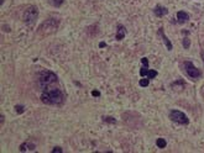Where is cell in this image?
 Masks as SVG:
<instances>
[{
	"mask_svg": "<svg viewBox=\"0 0 204 153\" xmlns=\"http://www.w3.org/2000/svg\"><path fill=\"white\" fill-rule=\"evenodd\" d=\"M189 20V15L186 12V11H178L177 12V21L179 24H184Z\"/></svg>",
	"mask_w": 204,
	"mask_h": 153,
	"instance_id": "obj_9",
	"label": "cell"
},
{
	"mask_svg": "<svg viewBox=\"0 0 204 153\" xmlns=\"http://www.w3.org/2000/svg\"><path fill=\"white\" fill-rule=\"evenodd\" d=\"M147 73H149V69H147V67H142V68L140 69V75L145 77V75H147Z\"/></svg>",
	"mask_w": 204,
	"mask_h": 153,
	"instance_id": "obj_17",
	"label": "cell"
},
{
	"mask_svg": "<svg viewBox=\"0 0 204 153\" xmlns=\"http://www.w3.org/2000/svg\"><path fill=\"white\" fill-rule=\"evenodd\" d=\"M156 75H157V72H156V70L149 69V73H147V77H149V78H156Z\"/></svg>",
	"mask_w": 204,
	"mask_h": 153,
	"instance_id": "obj_16",
	"label": "cell"
},
{
	"mask_svg": "<svg viewBox=\"0 0 204 153\" xmlns=\"http://www.w3.org/2000/svg\"><path fill=\"white\" fill-rule=\"evenodd\" d=\"M140 85L141 87H147L149 85V79H141L140 80Z\"/></svg>",
	"mask_w": 204,
	"mask_h": 153,
	"instance_id": "obj_19",
	"label": "cell"
},
{
	"mask_svg": "<svg viewBox=\"0 0 204 153\" xmlns=\"http://www.w3.org/2000/svg\"><path fill=\"white\" fill-rule=\"evenodd\" d=\"M183 64H184V70H186L187 75H188L191 79H198V78L202 77L201 70H199L197 67H194V64H193L192 62H188V61H187V62H184Z\"/></svg>",
	"mask_w": 204,
	"mask_h": 153,
	"instance_id": "obj_6",
	"label": "cell"
},
{
	"mask_svg": "<svg viewBox=\"0 0 204 153\" xmlns=\"http://www.w3.org/2000/svg\"><path fill=\"white\" fill-rule=\"evenodd\" d=\"M58 29V20L54 19H49L46 21H44L41 24V26L39 27V34L42 35H51L56 30Z\"/></svg>",
	"mask_w": 204,
	"mask_h": 153,
	"instance_id": "obj_3",
	"label": "cell"
},
{
	"mask_svg": "<svg viewBox=\"0 0 204 153\" xmlns=\"http://www.w3.org/2000/svg\"><path fill=\"white\" fill-rule=\"evenodd\" d=\"M36 148V143H32V142H24L21 143L20 146V152H26V151H34Z\"/></svg>",
	"mask_w": 204,
	"mask_h": 153,
	"instance_id": "obj_7",
	"label": "cell"
},
{
	"mask_svg": "<svg viewBox=\"0 0 204 153\" xmlns=\"http://www.w3.org/2000/svg\"><path fill=\"white\" fill-rule=\"evenodd\" d=\"M156 145H157V147H158V148H165V147L167 146V142H166V140H165V138H157Z\"/></svg>",
	"mask_w": 204,
	"mask_h": 153,
	"instance_id": "obj_12",
	"label": "cell"
},
{
	"mask_svg": "<svg viewBox=\"0 0 204 153\" xmlns=\"http://www.w3.org/2000/svg\"><path fill=\"white\" fill-rule=\"evenodd\" d=\"M64 100V95L59 89H46L41 94V101L47 105H61Z\"/></svg>",
	"mask_w": 204,
	"mask_h": 153,
	"instance_id": "obj_1",
	"label": "cell"
},
{
	"mask_svg": "<svg viewBox=\"0 0 204 153\" xmlns=\"http://www.w3.org/2000/svg\"><path fill=\"white\" fill-rule=\"evenodd\" d=\"M103 121L106 124H116V120L114 117H110V116H103Z\"/></svg>",
	"mask_w": 204,
	"mask_h": 153,
	"instance_id": "obj_13",
	"label": "cell"
},
{
	"mask_svg": "<svg viewBox=\"0 0 204 153\" xmlns=\"http://www.w3.org/2000/svg\"><path fill=\"white\" fill-rule=\"evenodd\" d=\"M57 80H58L57 75L51 70H42L37 77L39 87L41 89H49L50 87L57 83Z\"/></svg>",
	"mask_w": 204,
	"mask_h": 153,
	"instance_id": "obj_2",
	"label": "cell"
},
{
	"mask_svg": "<svg viewBox=\"0 0 204 153\" xmlns=\"http://www.w3.org/2000/svg\"><path fill=\"white\" fill-rule=\"evenodd\" d=\"M189 43H191V41L188 40V37H186V38L183 40V47H184V48H189Z\"/></svg>",
	"mask_w": 204,
	"mask_h": 153,
	"instance_id": "obj_18",
	"label": "cell"
},
{
	"mask_svg": "<svg viewBox=\"0 0 204 153\" xmlns=\"http://www.w3.org/2000/svg\"><path fill=\"white\" fill-rule=\"evenodd\" d=\"M141 63L144 64V67H149V59H147L146 57H144V58H141Z\"/></svg>",
	"mask_w": 204,
	"mask_h": 153,
	"instance_id": "obj_20",
	"label": "cell"
},
{
	"mask_svg": "<svg viewBox=\"0 0 204 153\" xmlns=\"http://www.w3.org/2000/svg\"><path fill=\"white\" fill-rule=\"evenodd\" d=\"M99 46H100V47H105V42H100V43H99Z\"/></svg>",
	"mask_w": 204,
	"mask_h": 153,
	"instance_id": "obj_23",
	"label": "cell"
},
{
	"mask_svg": "<svg viewBox=\"0 0 204 153\" xmlns=\"http://www.w3.org/2000/svg\"><path fill=\"white\" fill-rule=\"evenodd\" d=\"M49 1L51 2L53 6H61V5L63 4L64 0H49Z\"/></svg>",
	"mask_w": 204,
	"mask_h": 153,
	"instance_id": "obj_15",
	"label": "cell"
},
{
	"mask_svg": "<svg viewBox=\"0 0 204 153\" xmlns=\"http://www.w3.org/2000/svg\"><path fill=\"white\" fill-rule=\"evenodd\" d=\"M15 111H16V114H24V111H25L24 105H16L15 106Z\"/></svg>",
	"mask_w": 204,
	"mask_h": 153,
	"instance_id": "obj_14",
	"label": "cell"
},
{
	"mask_svg": "<svg viewBox=\"0 0 204 153\" xmlns=\"http://www.w3.org/2000/svg\"><path fill=\"white\" fill-rule=\"evenodd\" d=\"M125 35H126V29H125V26H124V25H118V31H116V40H118V41L123 40V38L125 37Z\"/></svg>",
	"mask_w": 204,
	"mask_h": 153,
	"instance_id": "obj_10",
	"label": "cell"
},
{
	"mask_svg": "<svg viewBox=\"0 0 204 153\" xmlns=\"http://www.w3.org/2000/svg\"><path fill=\"white\" fill-rule=\"evenodd\" d=\"M153 12H155V15H156V16L162 17V16H165V15H167V14H168V10H167V7H165V6L157 5V6L155 7Z\"/></svg>",
	"mask_w": 204,
	"mask_h": 153,
	"instance_id": "obj_8",
	"label": "cell"
},
{
	"mask_svg": "<svg viewBox=\"0 0 204 153\" xmlns=\"http://www.w3.org/2000/svg\"><path fill=\"white\" fill-rule=\"evenodd\" d=\"M169 119L172 121H174L176 124H179V125H188L189 124V119L187 117V115L179 110H171L169 111Z\"/></svg>",
	"mask_w": 204,
	"mask_h": 153,
	"instance_id": "obj_5",
	"label": "cell"
},
{
	"mask_svg": "<svg viewBox=\"0 0 204 153\" xmlns=\"http://www.w3.org/2000/svg\"><path fill=\"white\" fill-rule=\"evenodd\" d=\"M158 34H160V36L162 37V40H163V42H165V45H166L167 50H168V51H171V50H172V42H171V41L167 38V36L163 34V30H162V29H160V30H158Z\"/></svg>",
	"mask_w": 204,
	"mask_h": 153,
	"instance_id": "obj_11",
	"label": "cell"
},
{
	"mask_svg": "<svg viewBox=\"0 0 204 153\" xmlns=\"http://www.w3.org/2000/svg\"><path fill=\"white\" fill-rule=\"evenodd\" d=\"M63 152V150L61 148V147H54L53 150H52V153H62Z\"/></svg>",
	"mask_w": 204,
	"mask_h": 153,
	"instance_id": "obj_21",
	"label": "cell"
},
{
	"mask_svg": "<svg viewBox=\"0 0 204 153\" xmlns=\"http://www.w3.org/2000/svg\"><path fill=\"white\" fill-rule=\"evenodd\" d=\"M202 58H203V61H204V52L202 53Z\"/></svg>",
	"mask_w": 204,
	"mask_h": 153,
	"instance_id": "obj_24",
	"label": "cell"
},
{
	"mask_svg": "<svg viewBox=\"0 0 204 153\" xmlns=\"http://www.w3.org/2000/svg\"><path fill=\"white\" fill-rule=\"evenodd\" d=\"M37 16H39V9L35 6V5H30L25 11H24V21L27 24V25H34L37 20Z\"/></svg>",
	"mask_w": 204,
	"mask_h": 153,
	"instance_id": "obj_4",
	"label": "cell"
},
{
	"mask_svg": "<svg viewBox=\"0 0 204 153\" xmlns=\"http://www.w3.org/2000/svg\"><path fill=\"white\" fill-rule=\"evenodd\" d=\"M92 95H93V97H99L100 93H99L98 90H93V92H92Z\"/></svg>",
	"mask_w": 204,
	"mask_h": 153,
	"instance_id": "obj_22",
	"label": "cell"
}]
</instances>
